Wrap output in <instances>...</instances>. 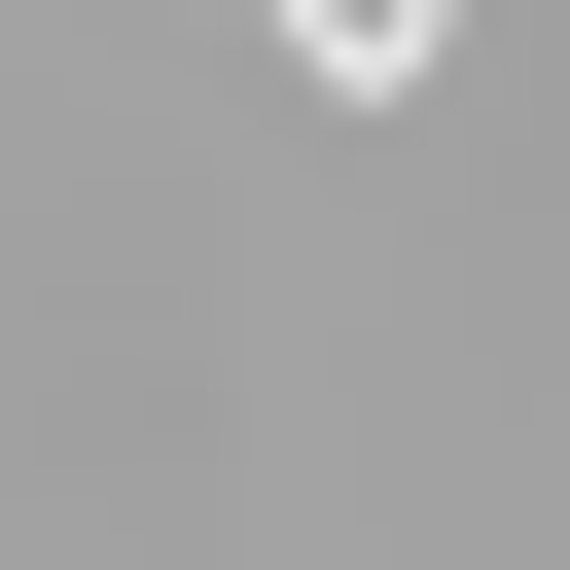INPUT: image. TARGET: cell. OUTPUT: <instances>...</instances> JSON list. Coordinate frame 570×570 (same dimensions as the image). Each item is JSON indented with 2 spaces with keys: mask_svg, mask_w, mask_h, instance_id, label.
Returning <instances> with one entry per match:
<instances>
[{
  "mask_svg": "<svg viewBox=\"0 0 570 570\" xmlns=\"http://www.w3.org/2000/svg\"><path fill=\"white\" fill-rule=\"evenodd\" d=\"M428 36H463V0H285V71H321V107H428Z\"/></svg>",
  "mask_w": 570,
  "mask_h": 570,
  "instance_id": "6da1fadb",
  "label": "cell"
}]
</instances>
